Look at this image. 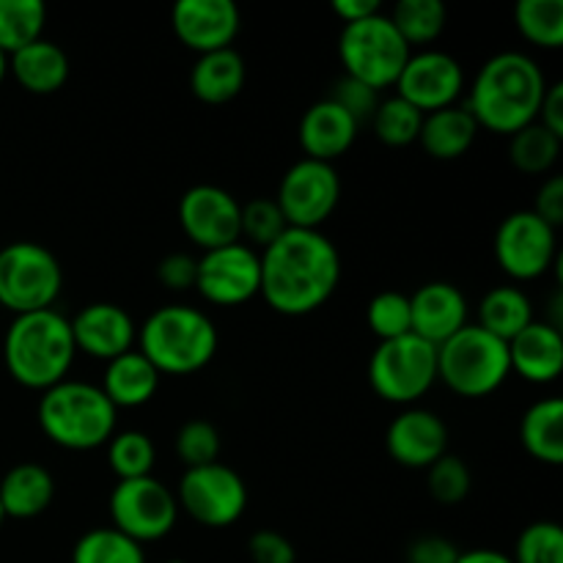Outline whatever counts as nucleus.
Here are the masks:
<instances>
[{
	"label": "nucleus",
	"instance_id": "8",
	"mask_svg": "<svg viewBox=\"0 0 563 563\" xmlns=\"http://www.w3.org/2000/svg\"><path fill=\"white\" fill-rule=\"evenodd\" d=\"M60 286L64 269L49 247L31 240L0 247V306L14 317L53 308Z\"/></svg>",
	"mask_w": 563,
	"mask_h": 563
},
{
	"label": "nucleus",
	"instance_id": "39",
	"mask_svg": "<svg viewBox=\"0 0 563 563\" xmlns=\"http://www.w3.org/2000/svg\"><path fill=\"white\" fill-rule=\"evenodd\" d=\"M515 563H563V528L553 520H537L517 537Z\"/></svg>",
	"mask_w": 563,
	"mask_h": 563
},
{
	"label": "nucleus",
	"instance_id": "20",
	"mask_svg": "<svg viewBox=\"0 0 563 563\" xmlns=\"http://www.w3.org/2000/svg\"><path fill=\"white\" fill-rule=\"evenodd\" d=\"M467 324V297L449 280H432L410 295V333L440 346Z\"/></svg>",
	"mask_w": 563,
	"mask_h": 563
},
{
	"label": "nucleus",
	"instance_id": "15",
	"mask_svg": "<svg viewBox=\"0 0 563 563\" xmlns=\"http://www.w3.org/2000/svg\"><path fill=\"white\" fill-rule=\"evenodd\" d=\"M465 88V71L454 55L443 49H421L410 53L399 80H396V93L416 104L421 113L449 108Z\"/></svg>",
	"mask_w": 563,
	"mask_h": 563
},
{
	"label": "nucleus",
	"instance_id": "41",
	"mask_svg": "<svg viewBox=\"0 0 563 563\" xmlns=\"http://www.w3.org/2000/svg\"><path fill=\"white\" fill-rule=\"evenodd\" d=\"M176 454L187 467L212 465L220 456V432L214 423L196 418V421L181 423L176 434Z\"/></svg>",
	"mask_w": 563,
	"mask_h": 563
},
{
	"label": "nucleus",
	"instance_id": "16",
	"mask_svg": "<svg viewBox=\"0 0 563 563\" xmlns=\"http://www.w3.org/2000/svg\"><path fill=\"white\" fill-rule=\"evenodd\" d=\"M242 203L218 185H192L179 198V225L198 247H212L240 242Z\"/></svg>",
	"mask_w": 563,
	"mask_h": 563
},
{
	"label": "nucleus",
	"instance_id": "1",
	"mask_svg": "<svg viewBox=\"0 0 563 563\" xmlns=\"http://www.w3.org/2000/svg\"><path fill=\"white\" fill-rule=\"evenodd\" d=\"M262 289L269 308L286 317L317 311L341 280V253L319 229H286L258 253Z\"/></svg>",
	"mask_w": 563,
	"mask_h": 563
},
{
	"label": "nucleus",
	"instance_id": "28",
	"mask_svg": "<svg viewBox=\"0 0 563 563\" xmlns=\"http://www.w3.org/2000/svg\"><path fill=\"white\" fill-rule=\"evenodd\" d=\"M520 440L533 460L544 465L563 462V401L559 396L533 401L520 423Z\"/></svg>",
	"mask_w": 563,
	"mask_h": 563
},
{
	"label": "nucleus",
	"instance_id": "5",
	"mask_svg": "<svg viewBox=\"0 0 563 563\" xmlns=\"http://www.w3.org/2000/svg\"><path fill=\"white\" fill-rule=\"evenodd\" d=\"M141 352L159 374H196L218 352V328L192 306H163L137 330Z\"/></svg>",
	"mask_w": 563,
	"mask_h": 563
},
{
	"label": "nucleus",
	"instance_id": "52",
	"mask_svg": "<svg viewBox=\"0 0 563 563\" xmlns=\"http://www.w3.org/2000/svg\"><path fill=\"white\" fill-rule=\"evenodd\" d=\"M168 563H185V561H168Z\"/></svg>",
	"mask_w": 563,
	"mask_h": 563
},
{
	"label": "nucleus",
	"instance_id": "50",
	"mask_svg": "<svg viewBox=\"0 0 563 563\" xmlns=\"http://www.w3.org/2000/svg\"><path fill=\"white\" fill-rule=\"evenodd\" d=\"M5 71H9V55H5L3 49H0V82H3Z\"/></svg>",
	"mask_w": 563,
	"mask_h": 563
},
{
	"label": "nucleus",
	"instance_id": "14",
	"mask_svg": "<svg viewBox=\"0 0 563 563\" xmlns=\"http://www.w3.org/2000/svg\"><path fill=\"white\" fill-rule=\"evenodd\" d=\"M196 289L214 306H240L262 289V262L245 242L203 251L198 258Z\"/></svg>",
	"mask_w": 563,
	"mask_h": 563
},
{
	"label": "nucleus",
	"instance_id": "40",
	"mask_svg": "<svg viewBox=\"0 0 563 563\" xmlns=\"http://www.w3.org/2000/svg\"><path fill=\"white\" fill-rule=\"evenodd\" d=\"M368 328L379 335V341L399 339L410 333V295L405 291H379L366 308Z\"/></svg>",
	"mask_w": 563,
	"mask_h": 563
},
{
	"label": "nucleus",
	"instance_id": "2",
	"mask_svg": "<svg viewBox=\"0 0 563 563\" xmlns=\"http://www.w3.org/2000/svg\"><path fill=\"white\" fill-rule=\"evenodd\" d=\"M548 86L542 66L531 55L504 49L478 69L467 110L476 119L478 130L484 126L500 135H515L517 130L537 121Z\"/></svg>",
	"mask_w": 563,
	"mask_h": 563
},
{
	"label": "nucleus",
	"instance_id": "29",
	"mask_svg": "<svg viewBox=\"0 0 563 563\" xmlns=\"http://www.w3.org/2000/svg\"><path fill=\"white\" fill-rule=\"evenodd\" d=\"M533 322L531 297L517 286H495L478 302V328L509 344Z\"/></svg>",
	"mask_w": 563,
	"mask_h": 563
},
{
	"label": "nucleus",
	"instance_id": "42",
	"mask_svg": "<svg viewBox=\"0 0 563 563\" xmlns=\"http://www.w3.org/2000/svg\"><path fill=\"white\" fill-rule=\"evenodd\" d=\"M328 99H333L339 108H344L346 113L357 121V126L366 124V121H372L374 113H377V108H379L377 88L366 86V82L355 80V77H350V75H341L339 80L333 82V91H330Z\"/></svg>",
	"mask_w": 563,
	"mask_h": 563
},
{
	"label": "nucleus",
	"instance_id": "27",
	"mask_svg": "<svg viewBox=\"0 0 563 563\" xmlns=\"http://www.w3.org/2000/svg\"><path fill=\"white\" fill-rule=\"evenodd\" d=\"M99 388L113 401L115 410L119 407H141L157 394L159 372L146 361L141 350H130L108 363Z\"/></svg>",
	"mask_w": 563,
	"mask_h": 563
},
{
	"label": "nucleus",
	"instance_id": "43",
	"mask_svg": "<svg viewBox=\"0 0 563 563\" xmlns=\"http://www.w3.org/2000/svg\"><path fill=\"white\" fill-rule=\"evenodd\" d=\"M247 553H251L253 563H295L297 553L295 544L278 531H256L251 539H247Z\"/></svg>",
	"mask_w": 563,
	"mask_h": 563
},
{
	"label": "nucleus",
	"instance_id": "25",
	"mask_svg": "<svg viewBox=\"0 0 563 563\" xmlns=\"http://www.w3.org/2000/svg\"><path fill=\"white\" fill-rule=\"evenodd\" d=\"M476 135L478 124L471 110L460 108V104H449V108L423 113L418 143H421L429 157L456 159L467 154V148L476 143Z\"/></svg>",
	"mask_w": 563,
	"mask_h": 563
},
{
	"label": "nucleus",
	"instance_id": "48",
	"mask_svg": "<svg viewBox=\"0 0 563 563\" xmlns=\"http://www.w3.org/2000/svg\"><path fill=\"white\" fill-rule=\"evenodd\" d=\"M333 11L346 22L366 20V16H374L383 11L379 0H333Z\"/></svg>",
	"mask_w": 563,
	"mask_h": 563
},
{
	"label": "nucleus",
	"instance_id": "4",
	"mask_svg": "<svg viewBox=\"0 0 563 563\" xmlns=\"http://www.w3.org/2000/svg\"><path fill=\"white\" fill-rule=\"evenodd\" d=\"M119 410L99 385L64 379L42 390L36 418L55 445L69 451H93L115 434Z\"/></svg>",
	"mask_w": 563,
	"mask_h": 563
},
{
	"label": "nucleus",
	"instance_id": "45",
	"mask_svg": "<svg viewBox=\"0 0 563 563\" xmlns=\"http://www.w3.org/2000/svg\"><path fill=\"white\" fill-rule=\"evenodd\" d=\"M460 561V548L451 539L427 533L410 542L407 548V563H456Z\"/></svg>",
	"mask_w": 563,
	"mask_h": 563
},
{
	"label": "nucleus",
	"instance_id": "34",
	"mask_svg": "<svg viewBox=\"0 0 563 563\" xmlns=\"http://www.w3.org/2000/svg\"><path fill=\"white\" fill-rule=\"evenodd\" d=\"M517 31L537 47L559 49L563 44V0H520L515 5Z\"/></svg>",
	"mask_w": 563,
	"mask_h": 563
},
{
	"label": "nucleus",
	"instance_id": "31",
	"mask_svg": "<svg viewBox=\"0 0 563 563\" xmlns=\"http://www.w3.org/2000/svg\"><path fill=\"white\" fill-rule=\"evenodd\" d=\"M71 563H146V553L143 544L132 542L113 526L91 528L75 542Z\"/></svg>",
	"mask_w": 563,
	"mask_h": 563
},
{
	"label": "nucleus",
	"instance_id": "44",
	"mask_svg": "<svg viewBox=\"0 0 563 563\" xmlns=\"http://www.w3.org/2000/svg\"><path fill=\"white\" fill-rule=\"evenodd\" d=\"M198 258L190 253H168L157 264V280L170 291H185L196 286Z\"/></svg>",
	"mask_w": 563,
	"mask_h": 563
},
{
	"label": "nucleus",
	"instance_id": "33",
	"mask_svg": "<svg viewBox=\"0 0 563 563\" xmlns=\"http://www.w3.org/2000/svg\"><path fill=\"white\" fill-rule=\"evenodd\" d=\"M390 22L407 44H429L443 33L445 11L443 0H399L390 11Z\"/></svg>",
	"mask_w": 563,
	"mask_h": 563
},
{
	"label": "nucleus",
	"instance_id": "38",
	"mask_svg": "<svg viewBox=\"0 0 563 563\" xmlns=\"http://www.w3.org/2000/svg\"><path fill=\"white\" fill-rule=\"evenodd\" d=\"M471 467L456 454H443L434 465L427 467V489L438 504L456 506L471 493Z\"/></svg>",
	"mask_w": 563,
	"mask_h": 563
},
{
	"label": "nucleus",
	"instance_id": "13",
	"mask_svg": "<svg viewBox=\"0 0 563 563\" xmlns=\"http://www.w3.org/2000/svg\"><path fill=\"white\" fill-rule=\"evenodd\" d=\"M495 258L517 280L542 278L559 258V236L531 209H517L495 231Z\"/></svg>",
	"mask_w": 563,
	"mask_h": 563
},
{
	"label": "nucleus",
	"instance_id": "36",
	"mask_svg": "<svg viewBox=\"0 0 563 563\" xmlns=\"http://www.w3.org/2000/svg\"><path fill=\"white\" fill-rule=\"evenodd\" d=\"M421 124V110L407 102V99H401L399 93L388 99H379V108L372 119L374 132L388 146H410V143H416Z\"/></svg>",
	"mask_w": 563,
	"mask_h": 563
},
{
	"label": "nucleus",
	"instance_id": "37",
	"mask_svg": "<svg viewBox=\"0 0 563 563\" xmlns=\"http://www.w3.org/2000/svg\"><path fill=\"white\" fill-rule=\"evenodd\" d=\"M286 229H289V225H286L284 212L278 209L275 198H253V201L242 203L240 240L245 236V245H251L253 251H256V247L264 251L267 245H273Z\"/></svg>",
	"mask_w": 563,
	"mask_h": 563
},
{
	"label": "nucleus",
	"instance_id": "30",
	"mask_svg": "<svg viewBox=\"0 0 563 563\" xmlns=\"http://www.w3.org/2000/svg\"><path fill=\"white\" fill-rule=\"evenodd\" d=\"M47 9L42 0H0V49L16 53L42 38Z\"/></svg>",
	"mask_w": 563,
	"mask_h": 563
},
{
	"label": "nucleus",
	"instance_id": "23",
	"mask_svg": "<svg viewBox=\"0 0 563 563\" xmlns=\"http://www.w3.org/2000/svg\"><path fill=\"white\" fill-rule=\"evenodd\" d=\"M55 500V478L47 467L36 462L14 465L0 478V506L5 517L14 520H33L44 515Z\"/></svg>",
	"mask_w": 563,
	"mask_h": 563
},
{
	"label": "nucleus",
	"instance_id": "7",
	"mask_svg": "<svg viewBox=\"0 0 563 563\" xmlns=\"http://www.w3.org/2000/svg\"><path fill=\"white\" fill-rule=\"evenodd\" d=\"M339 55L344 75L383 91L399 80L410 58V44L401 38L390 16L379 11L366 20L346 22L339 36Z\"/></svg>",
	"mask_w": 563,
	"mask_h": 563
},
{
	"label": "nucleus",
	"instance_id": "49",
	"mask_svg": "<svg viewBox=\"0 0 563 563\" xmlns=\"http://www.w3.org/2000/svg\"><path fill=\"white\" fill-rule=\"evenodd\" d=\"M456 563H515V561H511V555L498 553V550L478 548V550H467V553H460V561Z\"/></svg>",
	"mask_w": 563,
	"mask_h": 563
},
{
	"label": "nucleus",
	"instance_id": "18",
	"mask_svg": "<svg viewBox=\"0 0 563 563\" xmlns=\"http://www.w3.org/2000/svg\"><path fill=\"white\" fill-rule=\"evenodd\" d=\"M170 25L185 47L203 55L231 47L242 16L234 0H179L170 11Z\"/></svg>",
	"mask_w": 563,
	"mask_h": 563
},
{
	"label": "nucleus",
	"instance_id": "46",
	"mask_svg": "<svg viewBox=\"0 0 563 563\" xmlns=\"http://www.w3.org/2000/svg\"><path fill=\"white\" fill-rule=\"evenodd\" d=\"M531 212H537L544 223L559 229L563 223V176H550V179L539 187Z\"/></svg>",
	"mask_w": 563,
	"mask_h": 563
},
{
	"label": "nucleus",
	"instance_id": "51",
	"mask_svg": "<svg viewBox=\"0 0 563 563\" xmlns=\"http://www.w3.org/2000/svg\"><path fill=\"white\" fill-rule=\"evenodd\" d=\"M3 520H5V515H3V506H0V526H3Z\"/></svg>",
	"mask_w": 563,
	"mask_h": 563
},
{
	"label": "nucleus",
	"instance_id": "10",
	"mask_svg": "<svg viewBox=\"0 0 563 563\" xmlns=\"http://www.w3.org/2000/svg\"><path fill=\"white\" fill-rule=\"evenodd\" d=\"M179 517L176 495L159 478H126L110 493V520L115 531L132 542H159L168 537Z\"/></svg>",
	"mask_w": 563,
	"mask_h": 563
},
{
	"label": "nucleus",
	"instance_id": "6",
	"mask_svg": "<svg viewBox=\"0 0 563 563\" xmlns=\"http://www.w3.org/2000/svg\"><path fill=\"white\" fill-rule=\"evenodd\" d=\"M511 374L509 344L467 322L438 346V379L465 399L495 394Z\"/></svg>",
	"mask_w": 563,
	"mask_h": 563
},
{
	"label": "nucleus",
	"instance_id": "24",
	"mask_svg": "<svg viewBox=\"0 0 563 563\" xmlns=\"http://www.w3.org/2000/svg\"><path fill=\"white\" fill-rule=\"evenodd\" d=\"M9 69L14 71L16 82L27 93L47 97V93L64 88L66 77H69V58L49 38H36V42L25 44L22 49L9 55Z\"/></svg>",
	"mask_w": 563,
	"mask_h": 563
},
{
	"label": "nucleus",
	"instance_id": "35",
	"mask_svg": "<svg viewBox=\"0 0 563 563\" xmlns=\"http://www.w3.org/2000/svg\"><path fill=\"white\" fill-rule=\"evenodd\" d=\"M108 462L115 476H119V482L152 476L154 462H157V449H154L152 438L146 432L126 429V432L113 434L108 440Z\"/></svg>",
	"mask_w": 563,
	"mask_h": 563
},
{
	"label": "nucleus",
	"instance_id": "19",
	"mask_svg": "<svg viewBox=\"0 0 563 563\" xmlns=\"http://www.w3.org/2000/svg\"><path fill=\"white\" fill-rule=\"evenodd\" d=\"M77 352H86L97 361H113L132 350L137 339V328L130 313L115 302H91L80 308L75 319H69Z\"/></svg>",
	"mask_w": 563,
	"mask_h": 563
},
{
	"label": "nucleus",
	"instance_id": "12",
	"mask_svg": "<svg viewBox=\"0 0 563 563\" xmlns=\"http://www.w3.org/2000/svg\"><path fill=\"white\" fill-rule=\"evenodd\" d=\"M341 179L333 163L302 157L284 174L278 187V209L289 229H319L335 212Z\"/></svg>",
	"mask_w": 563,
	"mask_h": 563
},
{
	"label": "nucleus",
	"instance_id": "21",
	"mask_svg": "<svg viewBox=\"0 0 563 563\" xmlns=\"http://www.w3.org/2000/svg\"><path fill=\"white\" fill-rule=\"evenodd\" d=\"M357 121L346 113L333 99H319L302 113L300 119V146L306 148V157L333 163L341 154L350 152L357 137Z\"/></svg>",
	"mask_w": 563,
	"mask_h": 563
},
{
	"label": "nucleus",
	"instance_id": "11",
	"mask_svg": "<svg viewBox=\"0 0 563 563\" xmlns=\"http://www.w3.org/2000/svg\"><path fill=\"white\" fill-rule=\"evenodd\" d=\"M176 504L207 528L234 526L247 509V487L234 467L223 462L187 467L179 478Z\"/></svg>",
	"mask_w": 563,
	"mask_h": 563
},
{
	"label": "nucleus",
	"instance_id": "22",
	"mask_svg": "<svg viewBox=\"0 0 563 563\" xmlns=\"http://www.w3.org/2000/svg\"><path fill=\"white\" fill-rule=\"evenodd\" d=\"M511 372L537 385H548L559 379L563 368V339L561 328L553 322L533 319L522 333L509 341Z\"/></svg>",
	"mask_w": 563,
	"mask_h": 563
},
{
	"label": "nucleus",
	"instance_id": "9",
	"mask_svg": "<svg viewBox=\"0 0 563 563\" xmlns=\"http://www.w3.org/2000/svg\"><path fill=\"white\" fill-rule=\"evenodd\" d=\"M368 379L379 399L412 405L438 383V346L416 333L379 341L368 361Z\"/></svg>",
	"mask_w": 563,
	"mask_h": 563
},
{
	"label": "nucleus",
	"instance_id": "26",
	"mask_svg": "<svg viewBox=\"0 0 563 563\" xmlns=\"http://www.w3.org/2000/svg\"><path fill=\"white\" fill-rule=\"evenodd\" d=\"M245 60L234 47L212 49L198 55L190 69V88L201 102L223 104L231 102L245 88Z\"/></svg>",
	"mask_w": 563,
	"mask_h": 563
},
{
	"label": "nucleus",
	"instance_id": "17",
	"mask_svg": "<svg viewBox=\"0 0 563 563\" xmlns=\"http://www.w3.org/2000/svg\"><path fill=\"white\" fill-rule=\"evenodd\" d=\"M385 449L401 467L427 471L440 456L449 454V427L438 412L407 407L390 421L385 432Z\"/></svg>",
	"mask_w": 563,
	"mask_h": 563
},
{
	"label": "nucleus",
	"instance_id": "47",
	"mask_svg": "<svg viewBox=\"0 0 563 563\" xmlns=\"http://www.w3.org/2000/svg\"><path fill=\"white\" fill-rule=\"evenodd\" d=\"M537 121L544 126V130H550L553 135L563 137V82H553V86H548Z\"/></svg>",
	"mask_w": 563,
	"mask_h": 563
},
{
	"label": "nucleus",
	"instance_id": "32",
	"mask_svg": "<svg viewBox=\"0 0 563 563\" xmlns=\"http://www.w3.org/2000/svg\"><path fill=\"white\" fill-rule=\"evenodd\" d=\"M561 154V137L544 130L539 121L517 130L509 143V159L522 174H544L555 165Z\"/></svg>",
	"mask_w": 563,
	"mask_h": 563
},
{
	"label": "nucleus",
	"instance_id": "3",
	"mask_svg": "<svg viewBox=\"0 0 563 563\" xmlns=\"http://www.w3.org/2000/svg\"><path fill=\"white\" fill-rule=\"evenodd\" d=\"M75 355L77 346L69 319L55 308L20 313L5 330V368L16 383L31 390H47L64 383Z\"/></svg>",
	"mask_w": 563,
	"mask_h": 563
}]
</instances>
